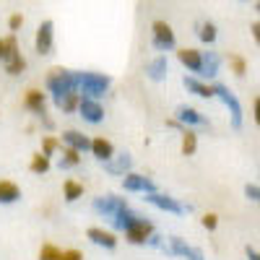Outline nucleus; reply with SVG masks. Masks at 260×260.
Masks as SVG:
<instances>
[{
    "mask_svg": "<svg viewBox=\"0 0 260 260\" xmlns=\"http://www.w3.org/2000/svg\"><path fill=\"white\" fill-rule=\"evenodd\" d=\"M110 86H112L110 76L96 73V71H78V94H83V96L99 99L110 91Z\"/></svg>",
    "mask_w": 260,
    "mask_h": 260,
    "instance_id": "nucleus-1",
    "label": "nucleus"
},
{
    "mask_svg": "<svg viewBox=\"0 0 260 260\" xmlns=\"http://www.w3.org/2000/svg\"><path fill=\"white\" fill-rule=\"evenodd\" d=\"M47 89H50L52 99L78 91V71H65V68L50 71V76H47Z\"/></svg>",
    "mask_w": 260,
    "mask_h": 260,
    "instance_id": "nucleus-2",
    "label": "nucleus"
},
{
    "mask_svg": "<svg viewBox=\"0 0 260 260\" xmlns=\"http://www.w3.org/2000/svg\"><path fill=\"white\" fill-rule=\"evenodd\" d=\"M3 42H6V52H3L6 73H8V76H18V73H24V71H26V60H24V55H21V50H18L16 34L6 37Z\"/></svg>",
    "mask_w": 260,
    "mask_h": 260,
    "instance_id": "nucleus-3",
    "label": "nucleus"
},
{
    "mask_svg": "<svg viewBox=\"0 0 260 260\" xmlns=\"http://www.w3.org/2000/svg\"><path fill=\"white\" fill-rule=\"evenodd\" d=\"M151 45H154V50H159V52L175 50L177 37H175V31H172V26L167 24V21H154V24H151Z\"/></svg>",
    "mask_w": 260,
    "mask_h": 260,
    "instance_id": "nucleus-4",
    "label": "nucleus"
},
{
    "mask_svg": "<svg viewBox=\"0 0 260 260\" xmlns=\"http://www.w3.org/2000/svg\"><path fill=\"white\" fill-rule=\"evenodd\" d=\"M213 96H219L224 102V107H226L229 115H232V125L234 127H242V104H240V99H237L224 83H216L213 86Z\"/></svg>",
    "mask_w": 260,
    "mask_h": 260,
    "instance_id": "nucleus-5",
    "label": "nucleus"
},
{
    "mask_svg": "<svg viewBox=\"0 0 260 260\" xmlns=\"http://www.w3.org/2000/svg\"><path fill=\"white\" fill-rule=\"evenodd\" d=\"M127 206V201L125 198H117V195H99V198H94V203H91V208H94V213H99L102 219H115V213L117 211H122Z\"/></svg>",
    "mask_w": 260,
    "mask_h": 260,
    "instance_id": "nucleus-6",
    "label": "nucleus"
},
{
    "mask_svg": "<svg viewBox=\"0 0 260 260\" xmlns=\"http://www.w3.org/2000/svg\"><path fill=\"white\" fill-rule=\"evenodd\" d=\"M146 203H151L154 208H159V211H169V213H187V211H192V206H182L177 198H172V195H164V192H146V198H143Z\"/></svg>",
    "mask_w": 260,
    "mask_h": 260,
    "instance_id": "nucleus-7",
    "label": "nucleus"
},
{
    "mask_svg": "<svg viewBox=\"0 0 260 260\" xmlns=\"http://www.w3.org/2000/svg\"><path fill=\"white\" fill-rule=\"evenodd\" d=\"M161 252H167V255H180V257H185V260H206V257H203V250L190 247L185 240H180V237H169V245L164 242V245H161Z\"/></svg>",
    "mask_w": 260,
    "mask_h": 260,
    "instance_id": "nucleus-8",
    "label": "nucleus"
},
{
    "mask_svg": "<svg viewBox=\"0 0 260 260\" xmlns=\"http://www.w3.org/2000/svg\"><path fill=\"white\" fill-rule=\"evenodd\" d=\"M34 47L39 55H52V47H55V24L47 18L37 26V37H34Z\"/></svg>",
    "mask_w": 260,
    "mask_h": 260,
    "instance_id": "nucleus-9",
    "label": "nucleus"
},
{
    "mask_svg": "<svg viewBox=\"0 0 260 260\" xmlns=\"http://www.w3.org/2000/svg\"><path fill=\"white\" fill-rule=\"evenodd\" d=\"M122 187L127 190V192H154L156 190V182L151 180V177H146V175H136V172H127V175L122 177Z\"/></svg>",
    "mask_w": 260,
    "mask_h": 260,
    "instance_id": "nucleus-10",
    "label": "nucleus"
},
{
    "mask_svg": "<svg viewBox=\"0 0 260 260\" xmlns=\"http://www.w3.org/2000/svg\"><path fill=\"white\" fill-rule=\"evenodd\" d=\"M78 112L86 122H91V125H99L104 120V110H102V104L99 99H91V96H81L78 102Z\"/></svg>",
    "mask_w": 260,
    "mask_h": 260,
    "instance_id": "nucleus-11",
    "label": "nucleus"
},
{
    "mask_svg": "<svg viewBox=\"0 0 260 260\" xmlns=\"http://www.w3.org/2000/svg\"><path fill=\"white\" fill-rule=\"evenodd\" d=\"M154 234V224L151 221H146L143 216L136 221V224H130L127 229H125V237H127V242H133V245H146V240Z\"/></svg>",
    "mask_w": 260,
    "mask_h": 260,
    "instance_id": "nucleus-12",
    "label": "nucleus"
},
{
    "mask_svg": "<svg viewBox=\"0 0 260 260\" xmlns=\"http://www.w3.org/2000/svg\"><path fill=\"white\" fill-rule=\"evenodd\" d=\"M185 127L190 125V127H211V122H208V117L206 115H201L198 110H192V107H177V115H175Z\"/></svg>",
    "mask_w": 260,
    "mask_h": 260,
    "instance_id": "nucleus-13",
    "label": "nucleus"
},
{
    "mask_svg": "<svg viewBox=\"0 0 260 260\" xmlns=\"http://www.w3.org/2000/svg\"><path fill=\"white\" fill-rule=\"evenodd\" d=\"M102 164H104V169L110 172V175L125 177L127 172H130V167H133V159H130V154H117V156L107 159V161H102Z\"/></svg>",
    "mask_w": 260,
    "mask_h": 260,
    "instance_id": "nucleus-14",
    "label": "nucleus"
},
{
    "mask_svg": "<svg viewBox=\"0 0 260 260\" xmlns=\"http://www.w3.org/2000/svg\"><path fill=\"white\" fill-rule=\"evenodd\" d=\"M219 68H221V57H219V52H201V73L198 76H203V78H216L219 76Z\"/></svg>",
    "mask_w": 260,
    "mask_h": 260,
    "instance_id": "nucleus-15",
    "label": "nucleus"
},
{
    "mask_svg": "<svg viewBox=\"0 0 260 260\" xmlns=\"http://www.w3.org/2000/svg\"><path fill=\"white\" fill-rule=\"evenodd\" d=\"M24 107H26L29 112H34V115L39 117V115H45V112H47V96L42 94V91H37V89H29L26 96H24Z\"/></svg>",
    "mask_w": 260,
    "mask_h": 260,
    "instance_id": "nucleus-16",
    "label": "nucleus"
},
{
    "mask_svg": "<svg viewBox=\"0 0 260 260\" xmlns=\"http://www.w3.org/2000/svg\"><path fill=\"white\" fill-rule=\"evenodd\" d=\"M86 237H89V240H91L94 245L104 247V250H115V247H117V237H115L112 232L99 229V226H91L89 232H86Z\"/></svg>",
    "mask_w": 260,
    "mask_h": 260,
    "instance_id": "nucleus-17",
    "label": "nucleus"
},
{
    "mask_svg": "<svg viewBox=\"0 0 260 260\" xmlns=\"http://www.w3.org/2000/svg\"><path fill=\"white\" fill-rule=\"evenodd\" d=\"M62 143L71 146V148H76V151H81V154L91 151V141L86 138L83 133H78V130H65V133H62Z\"/></svg>",
    "mask_w": 260,
    "mask_h": 260,
    "instance_id": "nucleus-18",
    "label": "nucleus"
},
{
    "mask_svg": "<svg viewBox=\"0 0 260 260\" xmlns=\"http://www.w3.org/2000/svg\"><path fill=\"white\" fill-rule=\"evenodd\" d=\"M167 73H169V60H167L164 55L154 57V60L146 65V76H148L151 81H164Z\"/></svg>",
    "mask_w": 260,
    "mask_h": 260,
    "instance_id": "nucleus-19",
    "label": "nucleus"
},
{
    "mask_svg": "<svg viewBox=\"0 0 260 260\" xmlns=\"http://www.w3.org/2000/svg\"><path fill=\"white\" fill-rule=\"evenodd\" d=\"M185 89L190 91V94H195V96H201V99H211L213 96V86H208V83H203V81H198V78H192V76H185Z\"/></svg>",
    "mask_w": 260,
    "mask_h": 260,
    "instance_id": "nucleus-20",
    "label": "nucleus"
},
{
    "mask_svg": "<svg viewBox=\"0 0 260 260\" xmlns=\"http://www.w3.org/2000/svg\"><path fill=\"white\" fill-rule=\"evenodd\" d=\"M138 219H141V216H138V213H136L133 208H130V206H125L122 211H117V213H115V219H112V226H115V229H120V232H125V229H127L130 224H136Z\"/></svg>",
    "mask_w": 260,
    "mask_h": 260,
    "instance_id": "nucleus-21",
    "label": "nucleus"
},
{
    "mask_svg": "<svg viewBox=\"0 0 260 260\" xmlns=\"http://www.w3.org/2000/svg\"><path fill=\"white\" fill-rule=\"evenodd\" d=\"M177 57H180V62L185 65V68H187L190 73H201V52H198V50L185 47V50H180V52H177Z\"/></svg>",
    "mask_w": 260,
    "mask_h": 260,
    "instance_id": "nucleus-22",
    "label": "nucleus"
},
{
    "mask_svg": "<svg viewBox=\"0 0 260 260\" xmlns=\"http://www.w3.org/2000/svg\"><path fill=\"white\" fill-rule=\"evenodd\" d=\"M91 156H96L99 161H107V159L115 156V148L107 138H94L91 141Z\"/></svg>",
    "mask_w": 260,
    "mask_h": 260,
    "instance_id": "nucleus-23",
    "label": "nucleus"
},
{
    "mask_svg": "<svg viewBox=\"0 0 260 260\" xmlns=\"http://www.w3.org/2000/svg\"><path fill=\"white\" fill-rule=\"evenodd\" d=\"M21 198V190L16 182H8V180H0V203H16Z\"/></svg>",
    "mask_w": 260,
    "mask_h": 260,
    "instance_id": "nucleus-24",
    "label": "nucleus"
},
{
    "mask_svg": "<svg viewBox=\"0 0 260 260\" xmlns=\"http://www.w3.org/2000/svg\"><path fill=\"white\" fill-rule=\"evenodd\" d=\"M195 34H198V39L203 42V45H213L216 42V24H211V21H201L198 26H195Z\"/></svg>",
    "mask_w": 260,
    "mask_h": 260,
    "instance_id": "nucleus-25",
    "label": "nucleus"
},
{
    "mask_svg": "<svg viewBox=\"0 0 260 260\" xmlns=\"http://www.w3.org/2000/svg\"><path fill=\"white\" fill-rule=\"evenodd\" d=\"M78 102H81V94L73 91V94H65V96H57L55 99V107L62 112H76L78 110Z\"/></svg>",
    "mask_w": 260,
    "mask_h": 260,
    "instance_id": "nucleus-26",
    "label": "nucleus"
},
{
    "mask_svg": "<svg viewBox=\"0 0 260 260\" xmlns=\"http://www.w3.org/2000/svg\"><path fill=\"white\" fill-rule=\"evenodd\" d=\"M78 161H81V151L65 146V148H62V156H60V169H73Z\"/></svg>",
    "mask_w": 260,
    "mask_h": 260,
    "instance_id": "nucleus-27",
    "label": "nucleus"
},
{
    "mask_svg": "<svg viewBox=\"0 0 260 260\" xmlns=\"http://www.w3.org/2000/svg\"><path fill=\"white\" fill-rule=\"evenodd\" d=\"M62 190H65V201H68V203H76L78 198H83V185H78V182H73V180L65 182Z\"/></svg>",
    "mask_w": 260,
    "mask_h": 260,
    "instance_id": "nucleus-28",
    "label": "nucleus"
},
{
    "mask_svg": "<svg viewBox=\"0 0 260 260\" xmlns=\"http://www.w3.org/2000/svg\"><path fill=\"white\" fill-rule=\"evenodd\" d=\"M195 148H198V136H195L192 130H185V133H182V154L192 156Z\"/></svg>",
    "mask_w": 260,
    "mask_h": 260,
    "instance_id": "nucleus-29",
    "label": "nucleus"
},
{
    "mask_svg": "<svg viewBox=\"0 0 260 260\" xmlns=\"http://www.w3.org/2000/svg\"><path fill=\"white\" fill-rule=\"evenodd\" d=\"M29 169L34 172V175H45V172L50 169V156H47V154H37V156H31Z\"/></svg>",
    "mask_w": 260,
    "mask_h": 260,
    "instance_id": "nucleus-30",
    "label": "nucleus"
},
{
    "mask_svg": "<svg viewBox=\"0 0 260 260\" xmlns=\"http://www.w3.org/2000/svg\"><path fill=\"white\" fill-rule=\"evenodd\" d=\"M229 65H232V71H234L237 76H245V73H247V62H245V57H240V55H229Z\"/></svg>",
    "mask_w": 260,
    "mask_h": 260,
    "instance_id": "nucleus-31",
    "label": "nucleus"
},
{
    "mask_svg": "<svg viewBox=\"0 0 260 260\" xmlns=\"http://www.w3.org/2000/svg\"><path fill=\"white\" fill-rule=\"evenodd\" d=\"M60 257V250L55 245H42L39 250V260H57Z\"/></svg>",
    "mask_w": 260,
    "mask_h": 260,
    "instance_id": "nucleus-32",
    "label": "nucleus"
},
{
    "mask_svg": "<svg viewBox=\"0 0 260 260\" xmlns=\"http://www.w3.org/2000/svg\"><path fill=\"white\" fill-rule=\"evenodd\" d=\"M21 26H24V16H21V13H13V16L8 18V29H11V31L16 34V31H18Z\"/></svg>",
    "mask_w": 260,
    "mask_h": 260,
    "instance_id": "nucleus-33",
    "label": "nucleus"
},
{
    "mask_svg": "<svg viewBox=\"0 0 260 260\" xmlns=\"http://www.w3.org/2000/svg\"><path fill=\"white\" fill-rule=\"evenodd\" d=\"M203 226H206L208 232H213L216 226H219V216H216V213H206V216H203Z\"/></svg>",
    "mask_w": 260,
    "mask_h": 260,
    "instance_id": "nucleus-34",
    "label": "nucleus"
},
{
    "mask_svg": "<svg viewBox=\"0 0 260 260\" xmlns=\"http://www.w3.org/2000/svg\"><path fill=\"white\" fill-rule=\"evenodd\" d=\"M245 195H247L250 201L260 203V185H245Z\"/></svg>",
    "mask_w": 260,
    "mask_h": 260,
    "instance_id": "nucleus-35",
    "label": "nucleus"
},
{
    "mask_svg": "<svg viewBox=\"0 0 260 260\" xmlns=\"http://www.w3.org/2000/svg\"><path fill=\"white\" fill-rule=\"evenodd\" d=\"M57 260H83V255H81L78 250H62Z\"/></svg>",
    "mask_w": 260,
    "mask_h": 260,
    "instance_id": "nucleus-36",
    "label": "nucleus"
},
{
    "mask_svg": "<svg viewBox=\"0 0 260 260\" xmlns=\"http://www.w3.org/2000/svg\"><path fill=\"white\" fill-rule=\"evenodd\" d=\"M55 148H57V141H55V138H45V146H42V154L52 156V154H55Z\"/></svg>",
    "mask_w": 260,
    "mask_h": 260,
    "instance_id": "nucleus-37",
    "label": "nucleus"
},
{
    "mask_svg": "<svg viewBox=\"0 0 260 260\" xmlns=\"http://www.w3.org/2000/svg\"><path fill=\"white\" fill-rule=\"evenodd\" d=\"M250 29H252V37H255V42H257V47H260V21H255V24H252Z\"/></svg>",
    "mask_w": 260,
    "mask_h": 260,
    "instance_id": "nucleus-38",
    "label": "nucleus"
},
{
    "mask_svg": "<svg viewBox=\"0 0 260 260\" xmlns=\"http://www.w3.org/2000/svg\"><path fill=\"white\" fill-rule=\"evenodd\" d=\"M245 255H247V260H260V252L252 247H245Z\"/></svg>",
    "mask_w": 260,
    "mask_h": 260,
    "instance_id": "nucleus-39",
    "label": "nucleus"
},
{
    "mask_svg": "<svg viewBox=\"0 0 260 260\" xmlns=\"http://www.w3.org/2000/svg\"><path fill=\"white\" fill-rule=\"evenodd\" d=\"M255 122L260 125V96L255 99Z\"/></svg>",
    "mask_w": 260,
    "mask_h": 260,
    "instance_id": "nucleus-40",
    "label": "nucleus"
},
{
    "mask_svg": "<svg viewBox=\"0 0 260 260\" xmlns=\"http://www.w3.org/2000/svg\"><path fill=\"white\" fill-rule=\"evenodd\" d=\"M3 52H6V42L0 39V62H3Z\"/></svg>",
    "mask_w": 260,
    "mask_h": 260,
    "instance_id": "nucleus-41",
    "label": "nucleus"
},
{
    "mask_svg": "<svg viewBox=\"0 0 260 260\" xmlns=\"http://www.w3.org/2000/svg\"><path fill=\"white\" fill-rule=\"evenodd\" d=\"M255 11L260 13V0H255Z\"/></svg>",
    "mask_w": 260,
    "mask_h": 260,
    "instance_id": "nucleus-42",
    "label": "nucleus"
},
{
    "mask_svg": "<svg viewBox=\"0 0 260 260\" xmlns=\"http://www.w3.org/2000/svg\"><path fill=\"white\" fill-rule=\"evenodd\" d=\"M240 3H250V0H240Z\"/></svg>",
    "mask_w": 260,
    "mask_h": 260,
    "instance_id": "nucleus-43",
    "label": "nucleus"
}]
</instances>
